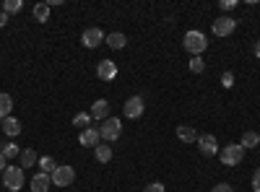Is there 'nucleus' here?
I'll return each instance as SVG.
<instances>
[{
    "label": "nucleus",
    "instance_id": "b1692460",
    "mask_svg": "<svg viewBox=\"0 0 260 192\" xmlns=\"http://www.w3.org/2000/svg\"><path fill=\"white\" fill-rule=\"evenodd\" d=\"M91 112H78L76 117H73V125L76 127H81V130H86V127H91Z\"/></svg>",
    "mask_w": 260,
    "mask_h": 192
},
{
    "label": "nucleus",
    "instance_id": "4be33fe9",
    "mask_svg": "<svg viewBox=\"0 0 260 192\" xmlns=\"http://www.w3.org/2000/svg\"><path fill=\"white\" fill-rule=\"evenodd\" d=\"M37 166H39L45 174H52L55 169H57V161H55L52 156H39V164H37Z\"/></svg>",
    "mask_w": 260,
    "mask_h": 192
},
{
    "label": "nucleus",
    "instance_id": "f8f14e48",
    "mask_svg": "<svg viewBox=\"0 0 260 192\" xmlns=\"http://www.w3.org/2000/svg\"><path fill=\"white\" fill-rule=\"evenodd\" d=\"M29 187H31V192H47V189L52 187V177H50V174H45V172H39V174H34V177H31Z\"/></svg>",
    "mask_w": 260,
    "mask_h": 192
},
{
    "label": "nucleus",
    "instance_id": "72a5a7b5",
    "mask_svg": "<svg viewBox=\"0 0 260 192\" xmlns=\"http://www.w3.org/2000/svg\"><path fill=\"white\" fill-rule=\"evenodd\" d=\"M255 57H257V60H260V39H257V42H255Z\"/></svg>",
    "mask_w": 260,
    "mask_h": 192
},
{
    "label": "nucleus",
    "instance_id": "cd10ccee",
    "mask_svg": "<svg viewBox=\"0 0 260 192\" xmlns=\"http://www.w3.org/2000/svg\"><path fill=\"white\" fill-rule=\"evenodd\" d=\"M237 6H240V0H221V3H219L221 11H234Z\"/></svg>",
    "mask_w": 260,
    "mask_h": 192
},
{
    "label": "nucleus",
    "instance_id": "9b49d317",
    "mask_svg": "<svg viewBox=\"0 0 260 192\" xmlns=\"http://www.w3.org/2000/svg\"><path fill=\"white\" fill-rule=\"evenodd\" d=\"M78 140H81V145H86V148H96V145L102 143L99 127H86V130H81Z\"/></svg>",
    "mask_w": 260,
    "mask_h": 192
},
{
    "label": "nucleus",
    "instance_id": "2eb2a0df",
    "mask_svg": "<svg viewBox=\"0 0 260 192\" xmlns=\"http://www.w3.org/2000/svg\"><path fill=\"white\" fill-rule=\"evenodd\" d=\"M104 45H110V50H125L127 36L122 31H112L110 36H104Z\"/></svg>",
    "mask_w": 260,
    "mask_h": 192
},
{
    "label": "nucleus",
    "instance_id": "a878e982",
    "mask_svg": "<svg viewBox=\"0 0 260 192\" xmlns=\"http://www.w3.org/2000/svg\"><path fill=\"white\" fill-rule=\"evenodd\" d=\"M206 70V60L203 57H190V73H203Z\"/></svg>",
    "mask_w": 260,
    "mask_h": 192
},
{
    "label": "nucleus",
    "instance_id": "393cba45",
    "mask_svg": "<svg viewBox=\"0 0 260 192\" xmlns=\"http://www.w3.org/2000/svg\"><path fill=\"white\" fill-rule=\"evenodd\" d=\"M21 8H24L21 0H3V13H18Z\"/></svg>",
    "mask_w": 260,
    "mask_h": 192
},
{
    "label": "nucleus",
    "instance_id": "423d86ee",
    "mask_svg": "<svg viewBox=\"0 0 260 192\" xmlns=\"http://www.w3.org/2000/svg\"><path fill=\"white\" fill-rule=\"evenodd\" d=\"M146 112V104H143V96H130L125 104H122V114L127 120H138L141 114Z\"/></svg>",
    "mask_w": 260,
    "mask_h": 192
},
{
    "label": "nucleus",
    "instance_id": "2f4dec72",
    "mask_svg": "<svg viewBox=\"0 0 260 192\" xmlns=\"http://www.w3.org/2000/svg\"><path fill=\"white\" fill-rule=\"evenodd\" d=\"M6 166H8V159H6L3 153H0V174H3V172H6Z\"/></svg>",
    "mask_w": 260,
    "mask_h": 192
},
{
    "label": "nucleus",
    "instance_id": "7ed1b4c3",
    "mask_svg": "<svg viewBox=\"0 0 260 192\" xmlns=\"http://www.w3.org/2000/svg\"><path fill=\"white\" fill-rule=\"evenodd\" d=\"M3 187L8 192H18L21 187H24V169H21V166H6V172H3Z\"/></svg>",
    "mask_w": 260,
    "mask_h": 192
},
{
    "label": "nucleus",
    "instance_id": "412c9836",
    "mask_svg": "<svg viewBox=\"0 0 260 192\" xmlns=\"http://www.w3.org/2000/svg\"><path fill=\"white\" fill-rule=\"evenodd\" d=\"M240 145L245 148V151H247V148H255V145H260V135H257L255 130H247V133L242 135V140H240Z\"/></svg>",
    "mask_w": 260,
    "mask_h": 192
},
{
    "label": "nucleus",
    "instance_id": "f3484780",
    "mask_svg": "<svg viewBox=\"0 0 260 192\" xmlns=\"http://www.w3.org/2000/svg\"><path fill=\"white\" fill-rule=\"evenodd\" d=\"M94 156H96L99 164H110V161H112V145H110V143H99V145L94 148Z\"/></svg>",
    "mask_w": 260,
    "mask_h": 192
},
{
    "label": "nucleus",
    "instance_id": "f03ea898",
    "mask_svg": "<svg viewBox=\"0 0 260 192\" xmlns=\"http://www.w3.org/2000/svg\"><path fill=\"white\" fill-rule=\"evenodd\" d=\"M99 135H102V140H107V143L117 140V138L122 135V122H120V117H107V120L99 125Z\"/></svg>",
    "mask_w": 260,
    "mask_h": 192
},
{
    "label": "nucleus",
    "instance_id": "9d476101",
    "mask_svg": "<svg viewBox=\"0 0 260 192\" xmlns=\"http://www.w3.org/2000/svg\"><path fill=\"white\" fill-rule=\"evenodd\" d=\"M96 75H99V81H104V83L115 81V78H117V62H112V60H102V62H99V68H96Z\"/></svg>",
    "mask_w": 260,
    "mask_h": 192
},
{
    "label": "nucleus",
    "instance_id": "ddd939ff",
    "mask_svg": "<svg viewBox=\"0 0 260 192\" xmlns=\"http://www.w3.org/2000/svg\"><path fill=\"white\" fill-rule=\"evenodd\" d=\"M91 117L104 122L107 117H110V101H107V99H96L94 106H91Z\"/></svg>",
    "mask_w": 260,
    "mask_h": 192
},
{
    "label": "nucleus",
    "instance_id": "aec40b11",
    "mask_svg": "<svg viewBox=\"0 0 260 192\" xmlns=\"http://www.w3.org/2000/svg\"><path fill=\"white\" fill-rule=\"evenodd\" d=\"M31 13H34V18L39 21V24H47V21H50V6L47 3H37Z\"/></svg>",
    "mask_w": 260,
    "mask_h": 192
},
{
    "label": "nucleus",
    "instance_id": "7c9ffc66",
    "mask_svg": "<svg viewBox=\"0 0 260 192\" xmlns=\"http://www.w3.org/2000/svg\"><path fill=\"white\" fill-rule=\"evenodd\" d=\"M252 189H255V192H260V166L255 169V177H252Z\"/></svg>",
    "mask_w": 260,
    "mask_h": 192
},
{
    "label": "nucleus",
    "instance_id": "473e14b6",
    "mask_svg": "<svg viewBox=\"0 0 260 192\" xmlns=\"http://www.w3.org/2000/svg\"><path fill=\"white\" fill-rule=\"evenodd\" d=\"M8 24V13H3V11H0V29H3Z\"/></svg>",
    "mask_w": 260,
    "mask_h": 192
},
{
    "label": "nucleus",
    "instance_id": "4468645a",
    "mask_svg": "<svg viewBox=\"0 0 260 192\" xmlns=\"http://www.w3.org/2000/svg\"><path fill=\"white\" fill-rule=\"evenodd\" d=\"M177 138L182 140V143H198V130H195V127L192 125H180L177 127Z\"/></svg>",
    "mask_w": 260,
    "mask_h": 192
},
{
    "label": "nucleus",
    "instance_id": "6e6552de",
    "mask_svg": "<svg viewBox=\"0 0 260 192\" xmlns=\"http://www.w3.org/2000/svg\"><path fill=\"white\" fill-rule=\"evenodd\" d=\"M81 45H83V47H89V50H94V47L104 45V31H102L99 26L86 29V31L81 34Z\"/></svg>",
    "mask_w": 260,
    "mask_h": 192
},
{
    "label": "nucleus",
    "instance_id": "bb28decb",
    "mask_svg": "<svg viewBox=\"0 0 260 192\" xmlns=\"http://www.w3.org/2000/svg\"><path fill=\"white\" fill-rule=\"evenodd\" d=\"M221 86H224V89H232V86H234V73H232V70H224V73H221Z\"/></svg>",
    "mask_w": 260,
    "mask_h": 192
},
{
    "label": "nucleus",
    "instance_id": "f704fd0d",
    "mask_svg": "<svg viewBox=\"0 0 260 192\" xmlns=\"http://www.w3.org/2000/svg\"><path fill=\"white\" fill-rule=\"evenodd\" d=\"M0 11H3V3H0Z\"/></svg>",
    "mask_w": 260,
    "mask_h": 192
},
{
    "label": "nucleus",
    "instance_id": "f257e3e1",
    "mask_svg": "<svg viewBox=\"0 0 260 192\" xmlns=\"http://www.w3.org/2000/svg\"><path fill=\"white\" fill-rule=\"evenodd\" d=\"M182 47L190 52V57H201L203 52H206V47H208V39H206V34L203 31H185V36H182Z\"/></svg>",
    "mask_w": 260,
    "mask_h": 192
},
{
    "label": "nucleus",
    "instance_id": "5701e85b",
    "mask_svg": "<svg viewBox=\"0 0 260 192\" xmlns=\"http://www.w3.org/2000/svg\"><path fill=\"white\" fill-rule=\"evenodd\" d=\"M0 153H3L6 159H18L21 148H18V143H3V145H0Z\"/></svg>",
    "mask_w": 260,
    "mask_h": 192
},
{
    "label": "nucleus",
    "instance_id": "6ab92c4d",
    "mask_svg": "<svg viewBox=\"0 0 260 192\" xmlns=\"http://www.w3.org/2000/svg\"><path fill=\"white\" fill-rule=\"evenodd\" d=\"M11 109H13V99H11V94H3V91H0V120L11 117Z\"/></svg>",
    "mask_w": 260,
    "mask_h": 192
},
{
    "label": "nucleus",
    "instance_id": "20e7f679",
    "mask_svg": "<svg viewBox=\"0 0 260 192\" xmlns=\"http://www.w3.org/2000/svg\"><path fill=\"white\" fill-rule=\"evenodd\" d=\"M219 156H221L224 166H237V164H242V159H245V148L240 143H229V145L221 148Z\"/></svg>",
    "mask_w": 260,
    "mask_h": 192
},
{
    "label": "nucleus",
    "instance_id": "0eeeda50",
    "mask_svg": "<svg viewBox=\"0 0 260 192\" xmlns=\"http://www.w3.org/2000/svg\"><path fill=\"white\" fill-rule=\"evenodd\" d=\"M237 29V21L232 16H219L213 18V36H229Z\"/></svg>",
    "mask_w": 260,
    "mask_h": 192
},
{
    "label": "nucleus",
    "instance_id": "a211bd4d",
    "mask_svg": "<svg viewBox=\"0 0 260 192\" xmlns=\"http://www.w3.org/2000/svg\"><path fill=\"white\" fill-rule=\"evenodd\" d=\"M3 133H6L8 138L21 135V122H18L16 117H6V120H3Z\"/></svg>",
    "mask_w": 260,
    "mask_h": 192
},
{
    "label": "nucleus",
    "instance_id": "c85d7f7f",
    "mask_svg": "<svg viewBox=\"0 0 260 192\" xmlns=\"http://www.w3.org/2000/svg\"><path fill=\"white\" fill-rule=\"evenodd\" d=\"M211 192H234V187H232V184H226V182H221V184L211 187Z\"/></svg>",
    "mask_w": 260,
    "mask_h": 192
},
{
    "label": "nucleus",
    "instance_id": "c756f323",
    "mask_svg": "<svg viewBox=\"0 0 260 192\" xmlns=\"http://www.w3.org/2000/svg\"><path fill=\"white\" fill-rule=\"evenodd\" d=\"M143 192H164V184H161V182H151Z\"/></svg>",
    "mask_w": 260,
    "mask_h": 192
},
{
    "label": "nucleus",
    "instance_id": "dca6fc26",
    "mask_svg": "<svg viewBox=\"0 0 260 192\" xmlns=\"http://www.w3.org/2000/svg\"><path fill=\"white\" fill-rule=\"evenodd\" d=\"M18 161H21V169H24V166L29 169V166H37V164H39V156H37L34 148H21Z\"/></svg>",
    "mask_w": 260,
    "mask_h": 192
},
{
    "label": "nucleus",
    "instance_id": "1a4fd4ad",
    "mask_svg": "<svg viewBox=\"0 0 260 192\" xmlns=\"http://www.w3.org/2000/svg\"><path fill=\"white\" fill-rule=\"evenodd\" d=\"M198 151H201L203 156H208V159L219 153V143H216V135H211V133L201 135V138H198Z\"/></svg>",
    "mask_w": 260,
    "mask_h": 192
},
{
    "label": "nucleus",
    "instance_id": "39448f33",
    "mask_svg": "<svg viewBox=\"0 0 260 192\" xmlns=\"http://www.w3.org/2000/svg\"><path fill=\"white\" fill-rule=\"evenodd\" d=\"M50 177H52V184L55 187H71L76 182V169L65 164V166H57Z\"/></svg>",
    "mask_w": 260,
    "mask_h": 192
}]
</instances>
